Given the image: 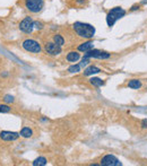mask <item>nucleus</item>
Listing matches in <instances>:
<instances>
[{
    "instance_id": "14",
    "label": "nucleus",
    "mask_w": 147,
    "mask_h": 166,
    "mask_svg": "<svg viewBox=\"0 0 147 166\" xmlns=\"http://www.w3.org/2000/svg\"><path fill=\"white\" fill-rule=\"evenodd\" d=\"M89 84H91V85H93L94 87H101V86H103V85L105 84V81H104L103 79H101V78L92 77V78L89 79Z\"/></svg>"
},
{
    "instance_id": "5",
    "label": "nucleus",
    "mask_w": 147,
    "mask_h": 166,
    "mask_svg": "<svg viewBox=\"0 0 147 166\" xmlns=\"http://www.w3.org/2000/svg\"><path fill=\"white\" fill-rule=\"evenodd\" d=\"M111 57V54L109 52H105V51H101V50H96V49H92V50L85 52V55L84 58H94V59H101V60H106Z\"/></svg>"
},
{
    "instance_id": "1",
    "label": "nucleus",
    "mask_w": 147,
    "mask_h": 166,
    "mask_svg": "<svg viewBox=\"0 0 147 166\" xmlns=\"http://www.w3.org/2000/svg\"><path fill=\"white\" fill-rule=\"evenodd\" d=\"M73 29L79 37L83 38H92L95 34V27L87 23H82V22H76L73 24Z\"/></svg>"
},
{
    "instance_id": "2",
    "label": "nucleus",
    "mask_w": 147,
    "mask_h": 166,
    "mask_svg": "<svg viewBox=\"0 0 147 166\" xmlns=\"http://www.w3.org/2000/svg\"><path fill=\"white\" fill-rule=\"evenodd\" d=\"M127 14V11L122 8V7H114L106 15V24L109 27H112L119 19L124 17Z\"/></svg>"
},
{
    "instance_id": "7",
    "label": "nucleus",
    "mask_w": 147,
    "mask_h": 166,
    "mask_svg": "<svg viewBox=\"0 0 147 166\" xmlns=\"http://www.w3.org/2000/svg\"><path fill=\"white\" fill-rule=\"evenodd\" d=\"M44 51L49 55H53L55 57V55L60 54L62 49H61V46L58 45L55 42H46L45 44H44Z\"/></svg>"
},
{
    "instance_id": "22",
    "label": "nucleus",
    "mask_w": 147,
    "mask_h": 166,
    "mask_svg": "<svg viewBox=\"0 0 147 166\" xmlns=\"http://www.w3.org/2000/svg\"><path fill=\"white\" fill-rule=\"evenodd\" d=\"M4 101H5L6 103H13L15 100H14V96H11V95H6L5 98H4Z\"/></svg>"
},
{
    "instance_id": "10",
    "label": "nucleus",
    "mask_w": 147,
    "mask_h": 166,
    "mask_svg": "<svg viewBox=\"0 0 147 166\" xmlns=\"http://www.w3.org/2000/svg\"><path fill=\"white\" fill-rule=\"evenodd\" d=\"M94 49V43L92 41H87V42H84L82 44H79L77 50L80 51V52H87V51L92 50Z\"/></svg>"
},
{
    "instance_id": "17",
    "label": "nucleus",
    "mask_w": 147,
    "mask_h": 166,
    "mask_svg": "<svg viewBox=\"0 0 147 166\" xmlns=\"http://www.w3.org/2000/svg\"><path fill=\"white\" fill-rule=\"evenodd\" d=\"M33 165L34 166H44L46 165V158L44 157H39L35 161H33Z\"/></svg>"
},
{
    "instance_id": "4",
    "label": "nucleus",
    "mask_w": 147,
    "mask_h": 166,
    "mask_svg": "<svg viewBox=\"0 0 147 166\" xmlns=\"http://www.w3.org/2000/svg\"><path fill=\"white\" fill-rule=\"evenodd\" d=\"M22 46H23L24 50L31 52V53H40L42 50L40 43L35 40H32V38H27V40L23 41Z\"/></svg>"
},
{
    "instance_id": "11",
    "label": "nucleus",
    "mask_w": 147,
    "mask_h": 166,
    "mask_svg": "<svg viewBox=\"0 0 147 166\" xmlns=\"http://www.w3.org/2000/svg\"><path fill=\"white\" fill-rule=\"evenodd\" d=\"M79 59H80V54L77 51H71V52H69L68 54L66 55V60L68 62H77Z\"/></svg>"
},
{
    "instance_id": "16",
    "label": "nucleus",
    "mask_w": 147,
    "mask_h": 166,
    "mask_svg": "<svg viewBox=\"0 0 147 166\" xmlns=\"http://www.w3.org/2000/svg\"><path fill=\"white\" fill-rule=\"evenodd\" d=\"M52 40H53L55 43H57V44L60 46H62L64 44V38L61 34H55L53 37H52Z\"/></svg>"
},
{
    "instance_id": "12",
    "label": "nucleus",
    "mask_w": 147,
    "mask_h": 166,
    "mask_svg": "<svg viewBox=\"0 0 147 166\" xmlns=\"http://www.w3.org/2000/svg\"><path fill=\"white\" fill-rule=\"evenodd\" d=\"M127 86L131 89H140L142 86V80L139 79H130L128 83H127Z\"/></svg>"
},
{
    "instance_id": "23",
    "label": "nucleus",
    "mask_w": 147,
    "mask_h": 166,
    "mask_svg": "<svg viewBox=\"0 0 147 166\" xmlns=\"http://www.w3.org/2000/svg\"><path fill=\"white\" fill-rule=\"evenodd\" d=\"M76 2H77L78 5H84V4H85V0H76Z\"/></svg>"
},
{
    "instance_id": "25",
    "label": "nucleus",
    "mask_w": 147,
    "mask_h": 166,
    "mask_svg": "<svg viewBox=\"0 0 147 166\" xmlns=\"http://www.w3.org/2000/svg\"><path fill=\"white\" fill-rule=\"evenodd\" d=\"M146 4H147V0H142V2H140V5H146Z\"/></svg>"
},
{
    "instance_id": "13",
    "label": "nucleus",
    "mask_w": 147,
    "mask_h": 166,
    "mask_svg": "<svg viewBox=\"0 0 147 166\" xmlns=\"http://www.w3.org/2000/svg\"><path fill=\"white\" fill-rule=\"evenodd\" d=\"M102 70L100 68H97L96 66H89L87 67L86 69L84 70V75L85 76H92V75H95V74H99V72H101Z\"/></svg>"
},
{
    "instance_id": "3",
    "label": "nucleus",
    "mask_w": 147,
    "mask_h": 166,
    "mask_svg": "<svg viewBox=\"0 0 147 166\" xmlns=\"http://www.w3.org/2000/svg\"><path fill=\"white\" fill-rule=\"evenodd\" d=\"M26 9L33 14L40 13L44 7V0H24Z\"/></svg>"
},
{
    "instance_id": "8",
    "label": "nucleus",
    "mask_w": 147,
    "mask_h": 166,
    "mask_svg": "<svg viewBox=\"0 0 147 166\" xmlns=\"http://www.w3.org/2000/svg\"><path fill=\"white\" fill-rule=\"evenodd\" d=\"M100 165H102V166H121L122 165V163H121L115 156H113V155H105V156L101 159Z\"/></svg>"
},
{
    "instance_id": "15",
    "label": "nucleus",
    "mask_w": 147,
    "mask_h": 166,
    "mask_svg": "<svg viewBox=\"0 0 147 166\" xmlns=\"http://www.w3.org/2000/svg\"><path fill=\"white\" fill-rule=\"evenodd\" d=\"M19 134H20V137H23V138H31L33 134V131H32V129L25 127V128H23V129L20 130Z\"/></svg>"
},
{
    "instance_id": "18",
    "label": "nucleus",
    "mask_w": 147,
    "mask_h": 166,
    "mask_svg": "<svg viewBox=\"0 0 147 166\" xmlns=\"http://www.w3.org/2000/svg\"><path fill=\"white\" fill-rule=\"evenodd\" d=\"M82 69V66L80 65H74L71 67H69L68 68V71L70 74H76V72H79Z\"/></svg>"
},
{
    "instance_id": "21",
    "label": "nucleus",
    "mask_w": 147,
    "mask_h": 166,
    "mask_svg": "<svg viewBox=\"0 0 147 166\" xmlns=\"http://www.w3.org/2000/svg\"><path fill=\"white\" fill-rule=\"evenodd\" d=\"M43 27H44V24L42 23V22H39V20L34 22V28H36V29H42Z\"/></svg>"
},
{
    "instance_id": "6",
    "label": "nucleus",
    "mask_w": 147,
    "mask_h": 166,
    "mask_svg": "<svg viewBox=\"0 0 147 166\" xmlns=\"http://www.w3.org/2000/svg\"><path fill=\"white\" fill-rule=\"evenodd\" d=\"M19 29L26 34L32 33L33 29H34V20L32 19V17H30V16L25 17L19 24Z\"/></svg>"
},
{
    "instance_id": "9",
    "label": "nucleus",
    "mask_w": 147,
    "mask_h": 166,
    "mask_svg": "<svg viewBox=\"0 0 147 166\" xmlns=\"http://www.w3.org/2000/svg\"><path fill=\"white\" fill-rule=\"evenodd\" d=\"M19 137H20V134L15 131H1L0 132V138L5 141H15Z\"/></svg>"
},
{
    "instance_id": "20",
    "label": "nucleus",
    "mask_w": 147,
    "mask_h": 166,
    "mask_svg": "<svg viewBox=\"0 0 147 166\" xmlns=\"http://www.w3.org/2000/svg\"><path fill=\"white\" fill-rule=\"evenodd\" d=\"M140 7H142L140 4H135V5L131 6V8L129 9V11H130V13H133V11H137V10L140 9Z\"/></svg>"
},
{
    "instance_id": "19",
    "label": "nucleus",
    "mask_w": 147,
    "mask_h": 166,
    "mask_svg": "<svg viewBox=\"0 0 147 166\" xmlns=\"http://www.w3.org/2000/svg\"><path fill=\"white\" fill-rule=\"evenodd\" d=\"M10 112L9 105H6V104H0V113H8Z\"/></svg>"
},
{
    "instance_id": "24",
    "label": "nucleus",
    "mask_w": 147,
    "mask_h": 166,
    "mask_svg": "<svg viewBox=\"0 0 147 166\" xmlns=\"http://www.w3.org/2000/svg\"><path fill=\"white\" fill-rule=\"evenodd\" d=\"M142 128H147V120H142Z\"/></svg>"
}]
</instances>
